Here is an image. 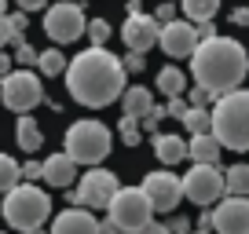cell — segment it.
Listing matches in <instances>:
<instances>
[{"instance_id": "cell-1", "label": "cell", "mask_w": 249, "mask_h": 234, "mask_svg": "<svg viewBox=\"0 0 249 234\" xmlns=\"http://www.w3.org/2000/svg\"><path fill=\"white\" fill-rule=\"evenodd\" d=\"M124 88H128V73L110 48H88L66 63V92L73 102L88 110H103L117 102Z\"/></svg>"}, {"instance_id": "cell-2", "label": "cell", "mask_w": 249, "mask_h": 234, "mask_svg": "<svg viewBox=\"0 0 249 234\" xmlns=\"http://www.w3.org/2000/svg\"><path fill=\"white\" fill-rule=\"evenodd\" d=\"M191 73L202 88H209L213 95H227L246 81L249 73V59H246V48L238 44L234 37H209L195 48L191 55Z\"/></svg>"}, {"instance_id": "cell-3", "label": "cell", "mask_w": 249, "mask_h": 234, "mask_svg": "<svg viewBox=\"0 0 249 234\" xmlns=\"http://www.w3.org/2000/svg\"><path fill=\"white\" fill-rule=\"evenodd\" d=\"M213 135L234 154L249 150V92L234 88V92L220 95L213 102Z\"/></svg>"}, {"instance_id": "cell-4", "label": "cell", "mask_w": 249, "mask_h": 234, "mask_svg": "<svg viewBox=\"0 0 249 234\" xmlns=\"http://www.w3.org/2000/svg\"><path fill=\"white\" fill-rule=\"evenodd\" d=\"M4 219H8V227H15V231H37L40 223H44L48 216H52V198L44 194L40 187H33V183H18V187H11L8 194H4Z\"/></svg>"}, {"instance_id": "cell-5", "label": "cell", "mask_w": 249, "mask_h": 234, "mask_svg": "<svg viewBox=\"0 0 249 234\" xmlns=\"http://www.w3.org/2000/svg\"><path fill=\"white\" fill-rule=\"evenodd\" d=\"M62 147H66V154L77 165H92L95 168V165H103L107 154L114 150V135H110V128L103 125V121H73V125L66 128Z\"/></svg>"}, {"instance_id": "cell-6", "label": "cell", "mask_w": 249, "mask_h": 234, "mask_svg": "<svg viewBox=\"0 0 249 234\" xmlns=\"http://www.w3.org/2000/svg\"><path fill=\"white\" fill-rule=\"evenodd\" d=\"M0 99L15 114H30L33 106L44 102V84L30 70H11L8 77H0Z\"/></svg>"}, {"instance_id": "cell-7", "label": "cell", "mask_w": 249, "mask_h": 234, "mask_svg": "<svg viewBox=\"0 0 249 234\" xmlns=\"http://www.w3.org/2000/svg\"><path fill=\"white\" fill-rule=\"evenodd\" d=\"M121 190V180H117L110 168H88L81 176V187L70 194V205H85V209H110L114 194Z\"/></svg>"}, {"instance_id": "cell-8", "label": "cell", "mask_w": 249, "mask_h": 234, "mask_svg": "<svg viewBox=\"0 0 249 234\" xmlns=\"http://www.w3.org/2000/svg\"><path fill=\"white\" fill-rule=\"evenodd\" d=\"M110 219H114L117 227H124L128 234H136L143 223H150L154 219V209H150L147 194H143L140 187H121L114 194V201H110Z\"/></svg>"}, {"instance_id": "cell-9", "label": "cell", "mask_w": 249, "mask_h": 234, "mask_svg": "<svg viewBox=\"0 0 249 234\" xmlns=\"http://www.w3.org/2000/svg\"><path fill=\"white\" fill-rule=\"evenodd\" d=\"M85 30H88V18H85V11H81V4L59 0V4H52V8L44 11V33L55 44H73Z\"/></svg>"}, {"instance_id": "cell-10", "label": "cell", "mask_w": 249, "mask_h": 234, "mask_svg": "<svg viewBox=\"0 0 249 234\" xmlns=\"http://www.w3.org/2000/svg\"><path fill=\"white\" fill-rule=\"evenodd\" d=\"M183 180V198L195 205H213L224 198V172L216 168V165H191V172L187 176H179Z\"/></svg>"}, {"instance_id": "cell-11", "label": "cell", "mask_w": 249, "mask_h": 234, "mask_svg": "<svg viewBox=\"0 0 249 234\" xmlns=\"http://www.w3.org/2000/svg\"><path fill=\"white\" fill-rule=\"evenodd\" d=\"M205 40L202 26L191 22V18H172V22L161 26V37H158V44H161V51L169 55V59H187V55H195V48Z\"/></svg>"}, {"instance_id": "cell-12", "label": "cell", "mask_w": 249, "mask_h": 234, "mask_svg": "<svg viewBox=\"0 0 249 234\" xmlns=\"http://www.w3.org/2000/svg\"><path fill=\"white\" fill-rule=\"evenodd\" d=\"M140 190L147 194V201H150L154 212H172L179 201H183V180L172 176L169 168H165V172H150Z\"/></svg>"}, {"instance_id": "cell-13", "label": "cell", "mask_w": 249, "mask_h": 234, "mask_svg": "<svg viewBox=\"0 0 249 234\" xmlns=\"http://www.w3.org/2000/svg\"><path fill=\"white\" fill-rule=\"evenodd\" d=\"M213 231L216 234H249V198L227 194L213 209Z\"/></svg>"}, {"instance_id": "cell-14", "label": "cell", "mask_w": 249, "mask_h": 234, "mask_svg": "<svg viewBox=\"0 0 249 234\" xmlns=\"http://www.w3.org/2000/svg\"><path fill=\"white\" fill-rule=\"evenodd\" d=\"M161 37V22L154 15H143V11H128L121 26V40L128 44V51H150Z\"/></svg>"}, {"instance_id": "cell-15", "label": "cell", "mask_w": 249, "mask_h": 234, "mask_svg": "<svg viewBox=\"0 0 249 234\" xmlns=\"http://www.w3.org/2000/svg\"><path fill=\"white\" fill-rule=\"evenodd\" d=\"M52 234H99V219L88 209H66L52 219Z\"/></svg>"}, {"instance_id": "cell-16", "label": "cell", "mask_w": 249, "mask_h": 234, "mask_svg": "<svg viewBox=\"0 0 249 234\" xmlns=\"http://www.w3.org/2000/svg\"><path fill=\"white\" fill-rule=\"evenodd\" d=\"M73 176H77V161L62 150V154H52L44 161V176H40V180H44L48 187H55V190H70Z\"/></svg>"}, {"instance_id": "cell-17", "label": "cell", "mask_w": 249, "mask_h": 234, "mask_svg": "<svg viewBox=\"0 0 249 234\" xmlns=\"http://www.w3.org/2000/svg\"><path fill=\"white\" fill-rule=\"evenodd\" d=\"M220 150H224V143H220L213 132L191 135V143H187V157L195 165H220Z\"/></svg>"}, {"instance_id": "cell-18", "label": "cell", "mask_w": 249, "mask_h": 234, "mask_svg": "<svg viewBox=\"0 0 249 234\" xmlns=\"http://www.w3.org/2000/svg\"><path fill=\"white\" fill-rule=\"evenodd\" d=\"M121 110H124V117H136V121H143V117L154 110V95H150V88H143V84L124 88V95H121Z\"/></svg>"}, {"instance_id": "cell-19", "label": "cell", "mask_w": 249, "mask_h": 234, "mask_svg": "<svg viewBox=\"0 0 249 234\" xmlns=\"http://www.w3.org/2000/svg\"><path fill=\"white\" fill-rule=\"evenodd\" d=\"M154 154H158V161H161V165H169V168H172V165H179L187 157V143L179 139V135H172V132L169 135L158 132L154 135Z\"/></svg>"}, {"instance_id": "cell-20", "label": "cell", "mask_w": 249, "mask_h": 234, "mask_svg": "<svg viewBox=\"0 0 249 234\" xmlns=\"http://www.w3.org/2000/svg\"><path fill=\"white\" fill-rule=\"evenodd\" d=\"M15 143L26 150V154H37V150L44 147V135H40L37 121H33L30 114H22V117H18V125H15Z\"/></svg>"}, {"instance_id": "cell-21", "label": "cell", "mask_w": 249, "mask_h": 234, "mask_svg": "<svg viewBox=\"0 0 249 234\" xmlns=\"http://www.w3.org/2000/svg\"><path fill=\"white\" fill-rule=\"evenodd\" d=\"M154 88L165 95V99H176V95L187 92V73L179 70V66H161V70H158V84Z\"/></svg>"}, {"instance_id": "cell-22", "label": "cell", "mask_w": 249, "mask_h": 234, "mask_svg": "<svg viewBox=\"0 0 249 234\" xmlns=\"http://www.w3.org/2000/svg\"><path fill=\"white\" fill-rule=\"evenodd\" d=\"M183 121V128L191 135H205V132H213V110H205V106H187V114L179 117Z\"/></svg>"}, {"instance_id": "cell-23", "label": "cell", "mask_w": 249, "mask_h": 234, "mask_svg": "<svg viewBox=\"0 0 249 234\" xmlns=\"http://www.w3.org/2000/svg\"><path fill=\"white\" fill-rule=\"evenodd\" d=\"M224 187H227V194L249 198V165H246V161L231 165V168L224 172Z\"/></svg>"}, {"instance_id": "cell-24", "label": "cell", "mask_w": 249, "mask_h": 234, "mask_svg": "<svg viewBox=\"0 0 249 234\" xmlns=\"http://www.w3.org/2000/svg\"><path fill=\"white\" fill-rule=\"evenodd\" d=\"M179 8L191 22H213V15L220 11V0H179Z\"/></svg>"}, {"instance_id": "cell-25", "label": "cell", "mask_w": 249, "mask_h": 234, "mask_svg": "<svg viewBox=\"0 0 249 234\" xmlns=\"http://www.w3.org/2000/svg\"><path fill=\"white\" fill-rule=\"evenodd\" d=\"M37 70L44 73V77H59V73H66V55H62L59 48H48V51L37 55Z\"/></svg>"}, {"instance_id": "cell-26", "label": "cell", "mask_w": 249, "mask_h": 234, "mask_svg": "<svg viewBox=\"0 0 249 234\" xmlns=\"http://www.w3.org/2000/svg\"><path fill=\"white\" fill-rule=\"evenodd\" d=\"M18 180H22V168H18L15 157L0 154V194H8L11 187H18Z\"/></svg>"}, {"instance_id": "cell-27", "label": "cell", "mask_w": 249, "mask_h": 234, "mask_svg": "<svg viewBox=\"0 0 249 234\" xmlns=\"http://www.w3.org/2000/svg\"><path fill=\"white\" fill-rule=\"evenodd\" d=\"M88 40H92V48H107V40H110V22L107 18H88Z\"/></svg>"}, {"instance_id": "cell-28", "label": "cell", "mask_w": 249, "mask_h": 234, "mask_svg": "<svg viewBox=\"0 0 249 234\" xmlns=\"http://www.w3.org/2000/svg\"><path fill=\"white\" fill-rule=\"evenodd\" d=\"M140 135H143V125L136 117H121V139L124 147H140Z\"/></svg>"}, {"instance_id": "cell-29", "label": "cell", "mask_w": 249, "mask_h": 234, "mask_svg": "<svg viewBox=\"0 0 249 234\" xmlns=\"http://www.w3.org/2000/svg\"><path fill=\"white\" fill-rule=\"evenodd\" d=\"M37 48H33V44H26V40H22V44H15V63L18 66H22V70H26V66H37Z\"/></svg>"}, {"instance_id": "cell-30", "label": "cell", "mask_w": 249, "mask_h": 234, "mask_svg": "<svg viewBox=\"0 0 249 234\" xmlns=\"http://www.w3.org/2000/svg\"><path fill=\"white\" fill-rule=\"evenodd\" d=\"M121 66H124V73H143L147 59H143V51H128V55L121 59Z\"/></svg>"}, {"instance_id": "cell-31", "label": "cell", "mask_w": 249, "mask_h": 234, "mask_svg": "<svg viewBox=\"0 0 249 234\" xmlns=\"http://www.w3.org/2000/svg\"><path fill=\"white\" fill-rule=\"evenodd\" d=\"M209 99L216 102V95H213L209 88H202V84H198V88H191V106H205Z\"/></svg>"}, {"instance_id": "cell-32", "label": "cell", "mask_w": 249, "mask_h": 234, "mask_svg": "<svg viewBox=\"0 0 249 234\" xmlns=\"http://www.w3.org/2000/svg\"><path fill=\"white\" fill-rule=\"evenodd\" d=\"M187 106H191V102H183V99L176 95V99L165 102V117H183V114H187Z\"/></svg>"}, {"instance_id": "cell-33", "label": "cell", "mask_w": 249, "mask_h": 234, "mask_svg": "<svg viewBox=\"0 0 249 234\" xmlns=\"http://www.w3.org/2000/svg\"><path fill=\"white\" fill-rule=\"evenodd\" d=\"M44 176V161H26L22 165V180H40Z\"/></svg>"}, {"instance_id": "cell-34", "label": "cell", "mask_w": 249, "mask_h": 234, "mask_svg": "<svg viewBox=\"0 0 249 234\" xmlns=\"http://www.w3.org/2000/svg\"><path fill=\"white\" fill-rule=\"evenodd\" d=\"M169 234H191V219L187 216H172L169 219Z\"/></svg>"}, {"instance_id": "cell-35", "label": "cell", "mask_w": 249, "mask_h": 234, "mask_svg": "<svg viewBox=\"0 0 249 234\" xmlns=\"http://www.w3.org/2000/svg\"><path fill=\"white\" fill-rule=\"evenodd\" d=\"M11 40V18H8V11H0V48Z\"/></svg>"}, {"instance_id": "cell-36", "label": "cell", "mask_w": 249, "mask_h": 234, "mask_svg": "<svg viewBox=\"0 0 249 234\" xmlns=\"http://www.w3.org/2000/svg\"><path fill=\"white\" fill-rule=\"evenodd\" d=\"M136 234H169V223H158V219H150V223H143Z\"/></svg>"}, {"instance_id": "cell-37", "label": "cell", "mask_w": 249, "mask_h": 234, "mask_svg": "<svg viewBox=\"0 0 249 234\" xmlns=\"http://www.w3.org/2000/svg\"><path fill=\"white\" fill-rule=\"evenodd\" d=\"M172 15H176V8H172L169 0H165L161 8H158V15H154V18H158V22H161V26H165V22H172Z\"/></svg>"}, {"instance_id": "cell-38", "label": "cell", "mask_w": 249, "mask_h": 234, "mask_svg": "<svg viewBox=\"0 0 249 234\" xmlns=\"http://www.w3.org/2000/svg\"><path fill=\"white\" fill-rule=\"evenodd\" d=\"M15 4H18V11H26V15H30V11H40L48 0H15Z\"/></svg>"}, {"instance_id": "cell-39", "label": "cell", "mask_w": 249, "mask_h": 234, "mask_svg": "<svg viewBox=\"0 0 249 234\" xmlns=\"http://www.w3.org/2000/svg\"><path fill=\"white\" fill-rule=\"evenodd\" d=\"M99 234H128V231H124V227H117L114 219L107 216V219H103V223H99Z\"/></svg>"}, {"instance_id": "cell-40", "label": "cell", "mask_w": 249, "mask_h": 234, "mask_svg": "<svg viewBox=\"0 0 249 234\" xmlns=\"http://www.w3.org/2000/svg\"><path fill=\"white\" fill-rule=\"evenodd\" d=\"M11 63H15V55H4V51H0V77H8V73H11Z\"/></svg>"}, {"instance_id": "cell-41", "label": "cell", "mask_w": 249, "mask_h": 234, "mask_svg": "<svg viewBox=\"0 0 249 234\" xmlns=\"http://www.w3.org/2000/svg\"><path fill=\"white\" fill-rule=\"evenodd\" d=\"M231 22H234V26H249V8H238V11L231 15Z\"/></svg>"}, {"instance_id": "cell-42", "label": "cell", "mask_w": 249, "mask_h": 234, "mask_svg": "<svg viewBox=\"0 0 249 234\" xmlns=\"http://www.w3.org/2000/svg\"><path fill=\"white\" fill-rule=\"evenodd\" d=\"M198 227H205V231H213V212H202V216H198Z\"/></svg>"}, {"instance_id": "cell-43", "label": "cell", "mask_w": 249, "mask_h": 234, "mask_svg": "<svg viewBox=\"0 0 249 234\" xmlns=\"http://www.w3.org/2000/svg\"><path fill=\"white\" fill-rule=\"evenodd\" d=\"M26 234H52V231H40V227H37V231H26Z\"/></svg>"}, {"instance_id": "cell-44", "label": "cell", "mask_w": 249, "mask_h": 234, "mask_svg": "<svg viewBox=\"0 0 249 234\" xmlns=\"http://www.w3.org/2000/svg\"><path fill=\"white\" fill-rule=\"evenodd\" d=\"M191 234H209V231H205V227H198V231H191Z\"/></svg>"}, {"instance_id": "cell-45", "label": "cell", "mask_w": 249, "mask_h": 234, "mask_svg": "<svg viewBox=\"0 0 249 234\" xmlns=\"http://www.w3.org/2000/svg\"><path fill=\"white\" fill-rule=\"evenodd\" d=\"M66 4H77V0H66Z\"/></svg>"}, {"instance_id": "cell-46", "label": "cell", "mask_w": 249, "mask_h": 234, "mask_svg": "<svg viewBox=\"0 0 249 234\" xmlns=\"http://www.w3.org/2000/svg\"><path fill=\"white\" fill-rule=\"evenodd\" d=\"M0 234H8V231H0Z\"/></svg>"}]
</instances>
